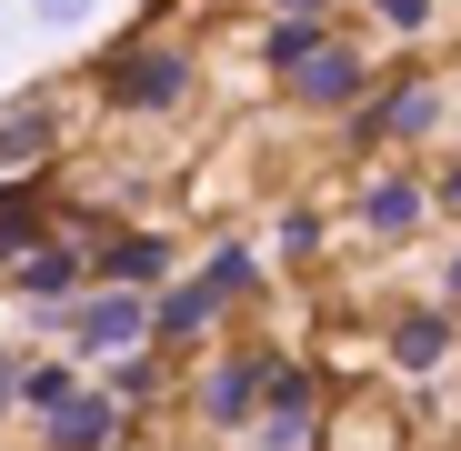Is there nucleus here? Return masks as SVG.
<instances>
[{"label": "nucleus", "instance_id": "f257e3e1", "mask_svg": "<svg viewBox=\"0 0 461 451\" xmlns=\"http://www.w3.org/2000/svg\"><path fill=\"white\" fill-rule=\"evenodd\" d=\"M60 331H70V351H81V361L161 351V341H150V301H140V291H91L81 311H60Z\"/></svg>", "mask_w": 461, "mask_h": 451}, {"label": "nucleus", "instance_id": "f03ea898", "mask_svg": "<svg viewBox=\"0 0 461 451\" xmlns=\"http://www.w3.org/2000/svg\"><path fill=\"white\" fill-rule=\"evenodd\" d=\"M101 91H111L131 121H150V111H171V101L191 91V60H181V50H161V41H131V50H111Z\"/></svg>", "mask_w": 461, "mask_h": 451}, {"label": "nucleus", "instance_id": "7ed1b4c3", "mask_svg": "<svg viewBox=\"0 0 461 451\" xmlns=\"http://www.w3.org/2000/svg\"><path fill=\"white\" fill-rule=\"evenodd\" d=\"M312 431H321V382H312L301 361H281L241 441H251V451H312Z\"/></svg>", "mask_w": 461, "mask_h": 451}, {"label": "nucleus", "instance_id": "20e7f679", "mask_svg": "<svg viewBox=\"0 0 461 451\" xmlns=\"http://www.w3.org/2000/svg\"><path fill=\"white\" fill-rule=\"evenodd\" d=\"M271 371H281V351H221L211 371H201V421H221V431H251V411H261V392H271Z\"/></svg>", "mask_w": 461, "mask_h": 451}, {"label": "nucleus", "instance_id": "39448f33", "mask_svg": "<svg viewBox=\"0 0 461 451\" xmlns=\"http://www.w3.org/2000/svg\"><path fill=\"white\" fill-rule=\"evenodd\" d=\"M31 421H41L50 451H111V441H121V401H111V392H81V382H70L60 401H41Z\"/></svg>", "mask_w": 461, "mask_h": 451}, {"label": "nucleus", "instance_id": "423d86ee", "mask_svg": "<svg viewBox=\"0 0 461 451\" xmlns=\"http://www.w3.org/2000/svg\"><path fill=\"white\" fill-rule=\"evenodd\" d=\"M281 81H291V101H301V111H341V101H361L371 60H361V41H321L312 60H291Z\"/></svg>", "mask_w": 461, "mask_h": 451}, {"label": "nucleus", "instance_id": "0eeeda50", "mask_svg": "<svg viewBox=\"0 0 461 451\" xmlns=\"http://www.w3.org/2000/svg\"><path fill=\"white\" fill-rule=\"evenodd\" d=\"M441 121V81H421V70H411V81H392V91H381V101H361V140H421Z\"/></svg>", "mask_w": 461, "mask_h": 451}, {"label": "nucleus", "instance_id": "6e6552de", "mask_svg": "<svg viewBox=\"0 0 461 451\" xmlns=\"http://www.w3.org/2000/svg\"><path fill=\"white\" fill-rule=\"evenodd\" d=\"M421 201H431L421 181H402V171H371V181H361V201H351V221H361L371 241H402V231H421Z\"/></svg>", "mask_w": 461, "mask_h": 451}, {"label": "nucleus", "instance_id": "1a4fd4ad", "mask_svg": "<svg viewBox=\"0 0 461 451\" xmlns=\"http://www.w3.org/2000/svg\"><path fill=\"white\" fill-rule=\"evenodd\" d=\"M101 281H111V291H140V301H161V291H171V241H161V231H121V241L101 251Z\"/></svg>", "mask_w": 461, "mask_h": 451}, {"label": "nucleus", "instance_id": "9d476101", "mask_svg": "<svg viewBox=\"0 0 461 451\" xmlns=\"http://www.w3.org/2000/svg\"><path fill=\"white\" fill-rule=\"evenodd\" d=\"M221 311H230V301H221V291L191 271V281H171L161 301H150V341H191V331H211Z\"/></svg>", "mask_w": 461, "mask_h": 451}, {"label": "nucleus", "instance_id": "9b49d317", "mask_svg": "<svg viewBox=\"0 0 461 451\" xmlns=\"http://www.w3.org/2000/svg\"><path fill=\"white\" fill-rule=\"evenodd\" d=\"M60 150V111L50 101H11L0 111V171H31V161H50Z\"/></svg>", "mask_w": 461, "mask_h": 451}, {"label": "nucleus", "instance_id": "f8f14e48", "mask_svg": "<svg viewBox=\"0 0 461 451\" xmlns=\"http://www.w3.org/2000/svg\"><path fill=\"white\" fill-rule=\"evenodd\" d=\"M11 291H21V301H41V311H60V301L81 291V251H70V241H41V251L11 271Z\"/></svg>", "mask_w": 461, "mask_h": 451}, {"label": "nucleus", "instance_id": "ddd939ff", "mask_svg": "<svg viewBox=\"0 0 461 451\" xmlns=\"http://www.w3.org/2000/svg\"><path fill=\"white\" fill-rule=\"evenodd\" d=\"M41 241H50V201L41 191H0V271H21Z\"/></svg>", "mask_w": 461, "mask_h": 451}, {"label": "nucleus", "instance_id": "4468645a", "mask_svg": "<svg viewBox=\"0 0 461 451\" xmlns=\"http://www.w3.org/2000/svg\"><path fill=\"white\" fill-rule=\"evenodd\" d=\"M392 361L402 371H441L451 361V311H402L392 321Z\"/></svg>", "mask_w": 461, "mask_h": 451}, {"label": "nucleus", "instance_id": "2eb2a0df", "mask_svg": "<svg viewBox=\"0 0 461 451\" xmlns=\"http://www.w3.org/2000/svg\"><path fill=\"white\" fill-rule=\"evenodd\" d=\"M101 392H111V401H150V392H161V351H131V361H101Z\"/></svg>", "mask_w": 461, "mask_h": 451}, {"label": "nucleus", "instance_id": "dca6fc26", "mask_svg": "<svg viewBox=\"0 0 461 451\" xmlns=\"http://www.w3.org/2000/svg\"><path fill=\"white\" fill-rule=\"evenodd\" d=\"M201 281H211L221 301H251V251H241V241H221V251L201 261Z\"/></svg>", "mask_w": 461, "mask_h": 451}, {"label": "nucleus", "instance_id": "f3484780", "mask_svg": "<svg viewBox=\"0 0 461 451\" xmlns=\"http://www.w3.org/2000/svg\"><path fill=\"white\" fill-rule=\"evenodd\" d=\"M321 41H331L321 21H271V70H291V60H312Z\"/></svg>", "mask_w": 461, "mask_h": 451}, {"label": "nucleus", "instance_id": "a211bd4d", "mask_svg": "<svg viewBox=\"0 0 461 451\" xmlns=\"http://www.w3.org/2000/svg\"><path fill=\"white\" fill-rule=\"evenodd\" d=\"M60 392H70V361H31V371H21V401H31V411L60 401Z\"/></svg>", "mask_w": 461, "mask_h": 451}, {"label": "nucleus", "instance_id": "6ab92c4d", "mask_svg": "<svg viewBox=\"0 0 461 451\" xmlns=\"http://www.w3.org/2000/svg\"><path fill=\"white\" fill-rule=\"evenodd\" d=\"M31 11H41V21H50V31H81V21H91V11H101V0H31Z\"/></svg>", "mask_w": 461, "mask_h": 451}, {"label": "nucleus", "instance_id": "aec40b11", "mask_svg": "<svg viewBox=\"0 0 461 451\" xmlns=\"http://www.w3.org/2000/svg\"><path fill=\"white\" fill-rule=\"evenodd\" d=\"M371 11L392 21V31H421V21H431V0H371Z\"/></svg>", "mask_w": 461, "mask_h": 451}, {"label": "nucleus", "instance_id": "412c9836", "mask_svg": "<svg viewBox=\"0 0 461 451\" xmlns=\"http://www.w3.org/2000/svg\"><path fill=\"white\" fill-rule=\"evenodd\" d=\"M271 11H281V21H321V0H271Z\"/></svg>", "mask_w": 461, "mask_h": 451}, {"label": "nucleus", "instance_id": "4be33fe9", "mask_svg": "<svg viewBox=\"0 0 461 451\" xmlns=\"http://www.w3.org/2000/svg\"><path fill=\"white\" fill-rule=\"evenodd\" d=\"M431 201H451V211H461V161H451V171H441V191H431Z\"/></svg>", "mask_w": 461, "mask_h": 451}, {"label": "nucleus", "instance_id": "5701e85b", "mask_svg": "<svg viewBox=\"0 0 461 451\" xmlns=\"http://www.w3.org/2000/svg\"><path fill=\"white\" fill-rule=\"evenodd\" d=\"M11 392H21V361H11V351H0V401H11Z\"/></svg>", "mask_w": 461, "mask_h": 451}, {"label": "nucleus", "instance_id": "b1692460", "mask_svg": "<svg viewBox=\"0 0 461 451\" xmlns=\"http://www.w3.org/2000/svg\"><path fill=\"white\" fill-rule=\"evenodd\" d=\"M441 281H451V301H461V251H451V271H441Z\"/></svg>", "mask_w": 461, "mask_h": 451}]
</instances>
